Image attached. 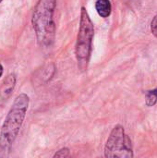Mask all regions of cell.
<instances>
[{
	"label": "cell",
	"instance_id": "cell-1",
	"mask_svg": "<svg viewBox=\"0 0 157 158\" xmlns=\"http://www.w3.org/2000/svg\"><path fill=\"white\" fill-rule=\"evenodd\" d=\"M29 105L30 97L24 93L19 94L14 100L0 131V157L8 156L23 125Z\"/></svg>",
	"mask_w": 157,
	"mask_h": 158
},
{
	"label": "cell",
	"instance_id": "cell-2",
	"mask_svg": "<svg viewBox=\"0 0 157 158\" xmlns=\"http://www.w3.org/2000/svg\"><path fill=\"white\" fill-rule=\"evenodd\" d=\"M56 0H38L31 18V24L40 46L52 45L56 35L54 13Z\"/></svg>",
	"mask_w": 157,
	"mask_h": 158
},
{
	"label": "cell",
	"instance_id": "cell-3",
	"mask_svg": "<svg viewBox=\"0 0 157 158\" xmlns=\"http://www.w3.org/2000/svg\"><path fill=\"white\" fill-rule=\"evenodd\" d=\"M94 36L93 23L84 6L81 10L80 28L77 35V41L75 45V55L78 62V67L81 70H86L90 62L93 41Z\"/></svg>",
	"mask_w": 157,
	"mask_h": 158
},
{
	"label": "cell",
	"instance_id": "cell-4",
	"mask_svg": "<svg viewBox=\"0 0 157 158\" xmlns=\"http://www.w3.org/2000/svg\"><path fill=\"white\" fill-rule=\"evenodd\" d=\"M106 158H132L133 150L130 138L121 125L114 127L105 145Z\"/></svg>",
	"mask_w": 157,
	"mask_h": 158
},
{
	"label": "cell",
	"instance_id": "cell-5",
	"mask_svg": "<svg viewBox=\"0 0 157 158\" xmlns=\"http://www.w3.org/2000/svg\"><path fill=\"white\" fill-rule=\"evenodd\" d=\"M17 82V78L15 73L8 74L0 86V104L6 102L12 95Z\"/></svg>",
	"mask_w": 157,
	"mask_h": 158
},
{
	"label": "cell",
	"instance_id": "cell-6",
	"mask_svg": "<svg viewBox=\"0 0 157 158\" xmlns=\"http://www.w3.org/2000/svg\"><path fill=\"white\" fill-rule=\"evenodd\" d=\"M95 9L102 18H108L112 11V6L109 0H97Z\"/></svg>",
	"mask_w": 157,
	"mask_h": 158
},
{
	"label": "cell",
	"instance_id": "cell-7",
	"mask_svg": "<svg viewBox=\"0 0 157 158\" xmlns=\"http://www.w3.org/2000/svg\"><path fill=\"white\" fill-rule=\"evenodd\" d=\"M145 104L147 106H154L157 104V87L154 90H150L146 93Z\"/></svg>",
	"mask_w": 157,
	"mask_h": 158
},
{
	"label": "cell",
	"instance_id": "cell-8",
	"mask_svg": "<svg viewBox=\"0 0 157 158\" xmlns=\"http://www.w3.org/2000/svg\"><path fill=\"white\" fill-rule=\"evenodd\" d=\"M69 154H70L69 149H68V148H67V147H64V148H61L60 150H58V151H57L54 156H53V157L66 158V157H68V156H69Z\"/></svg>",
	"mask_w": 157,
	"mask_h": 158
},
{
	"label": "cell",
	"instance_id": "cell-9",
	"mask_svg": "<svg viewBox=\"0 0 157 158\" xmlns=\"http://www.w3.org/2000/svg\"><path fill=\"white\" fill-rule=\"evenodd\" d=\"M151 31H152V33L157 38V15L153 19L151 22Z\"/></svg>",
	"mask_w": 157,
	"mask_h": 158
},
{
	"label": "cell",
	"instance_id": "cell-10",
	"mask_svg": "<svg viewBox=\"0 0 157 158\" xmlns=\"http://www.w3.org/2000/svg\"><path fill=\"white\" fill-rule=\"evenodd\" d=\"M3 73H4V68H3V66H2V64L0 63V78L2 77V75H3Z\"/></svg>",
	"mask_w": 157,
	"mask_h": 158
},
{
	"label": "cell",
	"instance_id": "cell-11",
	"mask_svg": "<svg viewBox=\"0 0 157 158\" xmlns=\"http://www.w3.org/2000/svg\"><path fill=\"white\" fill-rule=\"evenodd\" d=\"M2 1H3V0H0V3H1V2H2Z\"/></svg>",
	"mask_w": 157,
	"mask_h": 158
}]
</instances>
